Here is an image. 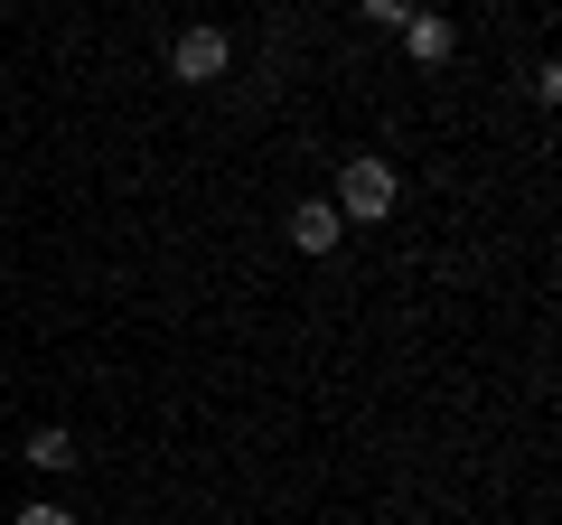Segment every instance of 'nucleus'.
<instances>
[{"label":"nucleus","mask_w":562,"mask_h":525,"mask_svg":"<svg viewBox=\"0 0 562 525\" xmlns=\"http://www.w3.org/2000/svg\"><path fill=\"white\" fill-rule=\"evenodd\" d=\"M394 198H403V179L375 160V150H357V160L338 169V198L328 206H338V225H375V216H394Z\"/></svg>","instance_id":"f257e3e1"},{"label":"nucleus","mask_w":562,"mask_h":525,"mask_svg":"<svg viewBox=\"0 0 562 525\" xmlns=\"http://www.w3.org/2000/svg\"><path fill=\"white\" fill-rule=\"evenodd\" d=\"M225 66H235V47H225V29H188V38L169 47V76H179V85H216Z\"/></svg>","instance_id":"f03ea898"},{"label":"nucleus","mask_w":562,"mask_h":525,"mask_svg":"<svg viewBox=\"0 0 562 525\" xmlns=\"http://www.w3.org/2000/svg\"><path fill=\"white\" fill-rule=\"evenodd\" d=\"M403 47H413V66H441L450 47H460V29H450L441 10H413V20H403Z\"/></svg>","instance_id":"7ed1b4c3"},{"label":"nucleus","mask_w":562,"mask_h":525,"mask_svg":"<svg viewBox=\"0 0 562 525\" xmlns=\"http://www.w3.org/2000/svg\"><path fill=\"white\" fill-rule=\"evenodd\" d=\"M338 235H347V225H338V206H328V198H301V206H291V244H301V254H328Z\"/></svg>","instance_id":"20e7f679"},{"label":"nucleus","mask_w":562,"mask_h":525,"mask_svg":"<svg viewBox=\"0 0 562 525\" xmlns=\"http://www.w3.org/2000/svg\"><path fill=\"white\" fill-rule=\"evenodd\" d=\"M29 469H47V479H66V469H76V442H66L57 423H47V432H29Z\"/></svg>","instance_id":"39448f33"},{"label":"nucleus","mask_w":562,"mask_h":525,"mask_svg":"<svg viewBox=\"0 0 562 525\" xmlns=\"http://www.w3.org/2000/svg\"><path fill=\"white\" fill-rule=\"evenodd\" d=\"M357 10H366V20H384V29H403V20L422 10V0H357Z\"/></svg>","instance_id":"423d86ee"},{"label":"nucleus","mask_w":562,"mask_h":525,"mask_svg":"<svg viewBox=\"0 0 562 525\" xmlns=\"http://www.w3.org/2000/svg\"><path fill=\"white\" fill-rule=\"evenodd\" d=\"M10 525H76V516H66L57 498H38V506H20V516H10Z\"/></svg>","instance_id":"0eeeda50"}]
</instances>
